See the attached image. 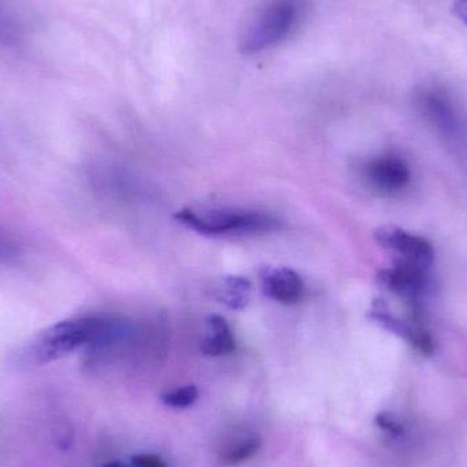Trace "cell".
<instances>
[{
    "instance_id": "obj_13",
    "label": "cell",
    "mask_w": 467,
    "mask_h": 467,
    "mask_svg": "<svg viewBox=\"0 0 467 467\" xmlns=\"http://www.w3.org/2000/svg\"><path fill=\"white\" fill-rule=\"evenodd\" d=\"M261 449V439L258 436H247L246 439L235 441L223 454V463L227 466H235L244 461L254 457Z\"/></svg>"
},
{
    "instance_id": "obj_11",
    "label": "cell",
    "mask_w": 467,
    "mask_h": 467,
    "mask_svg": "<svg viewBox=\"0 0 467 467\" xmlns=\"http://www.w3.org/2000/svg\"><path fill=\"white\" fill-rule=\"evenodd\" d=\"M213 296L224 306L233 310H242L249 305L252 298V283L246 277L238 275L224 276L216 283Z\"/></svg>"
},
{
    "instance_id": "obj_9",
    "label": "cell",
    "mask_w": 467,
    "mask_h": 467,
    "mask_svg": "<svg viewBox=\"0 0 467 467\" xmlns=\"http://www.w3.org/2000/svg\"><path fill=\"white\" fill-rule=\"evenodd\" d=\"M420 109L447 133H452L457 129V115L450 104L449 99L438 90L425 89L417 96Z\"/></svg>"
},
{
    "instance_id": "obj_4",
    "label": "cell",
    "mask_w": 467,
    "mask_h": 467,
    "mask_svg": "<svg viewBox=\"0 0 467 467\" xmlns=\"http://www.w3.org/2000/svg\"><path fill=\"white\" fill-rule=\"evenodd\" d=\"M430 268L400 260L391 269L379 274V283L391 293L408 302L411 310V320L421 323L422 302L432 291Z\"/></svg>"
},
{
    "instance_id": "obj_7",
    "label": "cell",
    "mask_w": 467,
    "mask_h": 467,
    "mask_svg": "<svg viewBox=\"0 0 467 467\" xmlns=\"http://www.w3.org/2000/svg\"><path fill=\"white\" fill-rule=\"evenodd\" d=\"M369 316L379 326L402 337L409 345L413 346L416 350L421 351L422 354L432 353L433 348H435L432 337L421 326V323H417V321L413 320L409 323V321L397 317L394 313L389 312L386 302L381 301V299L375 301L372 309H370Z\"/></svg>"
},
{
    "instance_id": "obj_10",
    "label": "cell",
    "mask_w": 467,
    "mask_h": 467,
    "mask_svg": "<svg viewBox=\"0 0 467 467\" xmlns=\"http://www.w3.org/2000/svg\"><path fill=\"white\" fill-rule=\"evenodd\" d=\"M235 350V339L226 318L213 315L207 318L202 351L208 357H221Z\"/></svg>"
},
{
    "instance_id": "obj_2",
    "label": "cell",
    "mask_w": 467,
    "mask_h": 467,
    "mask_svg": "<svg viewBox=\"0 0 467 467\" xmlns=\"http://www.w3.org/2000/svg\"><path fill=\"white\" fill-rule=\"evenodd\" d=\"M310 16V0H260L239 30V51H272L298 35Z\"/></svg>"
},
{
    "instance_id": "obj_3",
    "label": "cell",
    "mask_w": 467,
    "mask_h": 467,
    "mask_svg": "<svg viewBox=\"0 0 467 467\" xmlns=\"http://www.w3.org/2000/svg\"><path fill=\"white\" fill-rule=\"evenodd\" d=\"M177 221L202 235H247L271 233L279 229L276 219L253 211L185 210L178 211Z\"/></svg>"
},
{
    "instance_id": "obj_14",
    "label": "cell",
    "mask_w": 467,
    "mask_h": 467,
    "mask_svg": "<svg viewBox=\"0 0 467 467\" xmlns=\"http://www.w3.org/2000/svg\"><path fill=\"white\" fill-rule=\"evenodd\" d=\"M199 389L196 386L180 387V389H171L161 395V400L164 405L170 408L185 409L193 405L199 400Z\"/></svg>"
},
{
    "instance_id": "obj_8",
    "label": "cell",
    "mask_w": 467,
    "mask_h": 467,
    "mask_svg": "<svg viewBox=\"0 0 467 467\" xmlns=\"http://www.w3.org/2000/svg\"><path fill=\"white\" fill-rule=\"evenodd\" d=\"M260 280L264 294L272 301L293 305L304 296L305 285L301 276L288 266H264Z\"/></svg>"
},
{
    "instance_id": "obj_6",
    "label": "cell",
    "mask_w": 467,
    "mask_h": 467,
    "mask_svg": "<svg viewBox=\"0 0 467 467\" xmlns=\"http://www.w3.org/2000/svg\"><path fill=\"white\" fill-rule=\"evenodd\" d=\"M367 182L381 193H398L410 182V170L402 159L379 156L364 166Z\"/></svg>"
},
{
    "instance_id": "obj_17",
    "label": "cell",
    "mask_w": 467,
    "mask_h": 467,
    "mask_svg": "<svg viewBox=\"0 0 467 467\" xmlns=\"http://www.w3.org/2000/svg\"><path fill=\"white\" fill-rule=\"evenodd\" d=\"M454 11L455 14H457L458 18H460L467 26V0H457Z\"/></svg>"
},
{
    "instance_id": "obj_5",
    "label": "cell",
    "mask_w": 467,
    "mask_h": 467,
    "mask_svg": "<svg viewBox=\"0 0 467 467\" xmlns=\"http://www.w3.org/2000/svg\"><path fill=\"white\" fill-rule=\"evenodd\" d=\"M375 239L380 246L392 250L400 255V260L430 268L435 257L432 244L421 236L414 235L397 227H381L375 233Z\"/></svg>"
},
{
    "instance_id": "obj_16",
    "label": "cell",
    "mask_w": 467,
    "mask_h": 467,
    "mask_svg": "<svg viewBox=\"0 0 467 467\" xmlns=\"http://www.w3.org/2000/svg\"><path fill=\"white\" fill-rule=\"evenodd\" d=\"M134 467H169L161 458L150 454H139L131 458Z\"/></svg>"
},
{
    "instance_id": "obj_15",
    "label": "cell",
    "mask_w": 467,
    "mask_h": 467,
    "mask_svg": "<svg viewBox=\"0 0 467 467\" xmlns=\"http://www.w3.org/2000/svg\"><path fill=\"white\" fill-rule=\"evenodd\" d=\"M19 255V247L7 234L0 232V264L11 263Z\"/></svg>"
},
{
    "instance_id": "obj_12",
    "label": "cell",
    "mask_w": 467,
    "mask_h": 467,
    "mask_svg": "<svg viewBox=\"0 0 467 467\" xmlns=\"http://www.w3.org/2000/svg\"><path fill=\"white\" fill-rule=\"evenodd\" d=\"M24 35V24L11 0H0V44L14 46Z\"/></svg>"
},
{
    "instance_id": "obj_18",
    "label": "cell",
    "mask_w": 467,
    "mask_h": 467,
    "mask_svg": "<svg viewBox=\"0 0 467 467\" xmlns=\"http://www.w3.org/2000/svg\"><path fill=\"white\" fill-rule=\"evenodd\" d=\"M101 467H128V466H125V465H123V463H119V462H109V463H106V465H103Z\"/></svg>"
},
{
    "instance_id": "obj_1",
    "label": "cell",
    "mask_w": 467,
    "mask_h": 467,
    "mask_svg": "<svg viewBox=\"0 0 467 467\" xmlns=\"http://www.w3.org/2000/svg\"><path fill=\"white\" fill-rule=\"evenodd\" d=\"M128 323L106 316L67 318L38 332L16 354L24 367H41L57 361L87 346H106L128 334Z\"/></svg>"
}]
</instances>
